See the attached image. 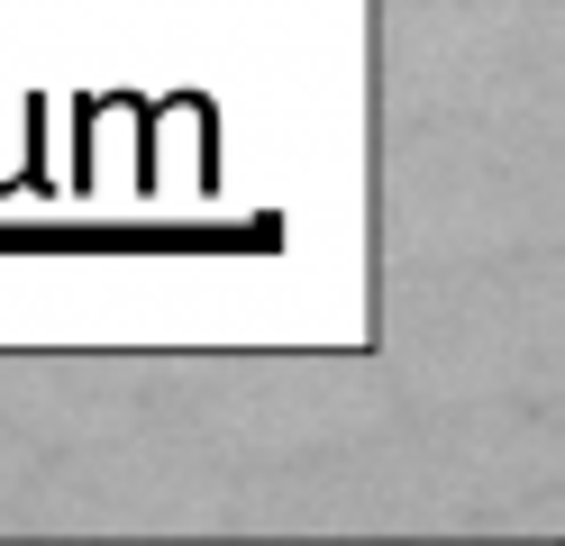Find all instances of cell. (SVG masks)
<instances>
[{
    "instance_id": "cell-2",
    "label": "cell",
    "mask_w": 565,
    "mask_h": 546,
    "mask_svg": "<svg viewBox=\"0 0 565 546\" xmlns=\"http://www.w3.org/2000/svg\"><path fill=\"white\" fill-rule=\"evenodd\" d=\"M393 374L429 410H511L565 383V274L547 246L511 265H419L393 282Z\"/></svg>"
},
{
    "instance_id": "cell-1",
    "label": "cell",
    "mask_w": 565,
    "mask_h": 546,
    "mask_svg": "<svg viewBox=\"0 0 565 546\" xmlns=\"http://www.w3.org/2000/svg\"><path fill=\"white\" fill-rule=\"evenodd\" d=\"M565 128L547 119H393L383 237L393 265L539 255L565 228Z\"/></svg>"
}]
</instances>
